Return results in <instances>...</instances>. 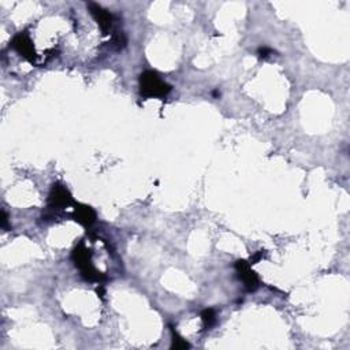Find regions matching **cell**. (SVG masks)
<instances>
[{"label":"cell","instance_id":"3","mask_svg":"<svg viewBox=\"0 0 350 350\" xmlns=\"http://www.w3.org/2000/svg\"><path fill=\"white\" fill-rule=\"evenodd\" d=\"M71 204H74V200L67 188L62 184H53L48 196V206L53 210L55 208L62 210V208H67Z\"/></svg>","mask_w":350,"mask_h":350},{"label":"cell","instance_id":"5","mask_svg":"<svg viewBox=\"0 0 350 350\" xmlns=\"http://www.w3.org/2000/svg\"><path fill=\"white\" fill-rule=\"evenodd\" d=\"M11 47L17 51L21 56H23L27 62L35 63L36 51L33 47V41L26 33H17L11 40Z\"/></svg>","mask_w":350,"mask_h":350},{"label":"cell","instance_id":"12","mask_svg":"<svg viewBox=\"0 0 350 350\" xmlns=\"http://www.w3.org/2000/svg\"><path fill=\"white\" fill-rule=\"evenodd\" d=\"M262 256H264V250H258L257 253L254 254L253 257H250V261H249V264L252 266V264H256L257 261H260L262 258Z\"/></svg>","mask_w":350,"mask_h":350},{"label":"cell","instance_id":"9","mask_svg":"<svg viewBox=\"0 0 350 350\" xmlns=\"http://www.w3.org/2000/svg\"><path fill=\"white\" fill-rule=\"evenodd\" d=\"M201 320L204 323V327L210 328L212 327L216 322V312L212 308H208V309H204L201 312Z\"/></svg>","mask_w":350,"mask_h":350},{"label":"cell","instance_id":"4","mask_svg":"<svg viewBox=\"0 0 350 350\" xmlns=\"http://www.w3.org/2000/svg\"><path fill=\"white\" fill-rule=\"evenodd\" d=\"M236 271L240 276V279L244 282L245 284V289L248 291H254L257 290V287L260 286V279H258L257 274L250 268L249 261H245V260H237L236 261Z\"/></svg>","mask_w":350,"mask_h":350},{"label":"cell","instance_id":"8","mask_svg":"<svg viewBox=\"0 0 350 350\" xmlns=\"http://www.w3.org/2000/svg\"><path fill=\"white\" fill-rule=\"evenodd\" d=\"M171 337H172L171 349H189L190 347V343L188 341H185L184 338L177 333V330L172 326H171Z\"/></svg>","mask_w":350,"mask_h":350},{"label":"cell","instance_id":"7","mask_svg":"<svg viewBox=\"0 0 350 350\" xmlns=\"http://www.w3.org/2000/svg\"><path fill=\"white\" fill-rule=\"evenodd\" d=\"M73 218L82 224L83 227H91L95 222H96V212L93 208L85 204H75L74 212H73Z\"/></svg>","mask_w":350,"mask_h":350},{"label":"cell","instance_id":"13","mask_svg":"<svg viewBox=\"0 0 350 350\" xmlns=\"http://www.w3.org/2000/svg\"><path fill=\"white\" fill-rule=\"evenodd\" d=\"M3 219H2V227L6 228L7 227V222H9V218H7V214H6V211H3Z\"/></svg>","mask_w":350,"mask_h":350},{"label":"cell","instance_id":"14","mask_svg":"<svg viewBox=\"0 0 350 350\" xmlns=\"http://www.w3.org/2000/svg\"><path fill=\"white\" fill-rule=\"evenodd\" d=\"M97 294L100 296L101 300H104V289H103V286H100V287H97Z\"/></svg>","mask_w":350,"mask_h":350},{"label":"cell","instance_id":"2","mask_svg":"<svg viewBox=\"0 0 350 350\" xmlns=\"http://www.w3.org/2000/svg\"><path fill=\"white\" fill-rule=\"evenodd\" d=\"M171 85L164 82L156 71L147 70L140 75V92L144 97H166Z\"/></svg>","mask_w":350,"mask_h":350},{"label":"cell","instance_id":"1","mask_svg":"<svg viewBox=\"0 0 350 350\" xmlns=\"http://www.w3.org/2000/svg\"><path fill=\"white\" fill-rule=\"evenodd\" d=\"M71 260L74 261L75 267L81 271V275L85 280H89V282H103V280H105V275L97 271L93 266L92 253L83 242L75 246L73 253H71Z\"/></svg>","mask_w":350,"mask_h":350},{"label":"cell","instance_id":"6","mask_svg":"<svg viewBox=\"0 0 350 350\" xmlns=\"http://www.w3.org/2000/svg\"><path fill=\"white\" fill-rule=\"evenodd\" d=\"M88 7H89L92 17L95 18V21L97 22V25L100 26L103 35H107L109 27L112 25V15L109 14V11L104 10L96 3H88Z\"/></svg>","mask_w":350,"mask_h":350},{"label":"cell","instance_id":"11","mask_svg":"<svg viewBox=\"0 0 350 350\" xmlns=\"http://www.w3.org/2000/svg\"><path fill=\"white\" fill-rule=\"evenodd\" d=\"M114 43L118 45L119 48L121 47H125V44H126V37L121 33V35H115L114 36Z\"/></svg>","mask_w":350,"mask_h":350},{"label":"cell","instance_id":"10","mask_svg":"<svg viewBox=\"0 0 350 350\" xmlns=\"http://www.w3.org/2000/svg\"><path fill=\"white\" fill-rule=\"evenodd\" d=\"M271 53H272V49L268 48V47H260V48L257 49V55L260 59H266V57L270 56Z\"/></svg>","mask_w":350,"mask_h":350}]
</instances>
